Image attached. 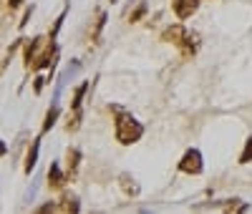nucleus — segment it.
<instances>
[{
	"label": "nucleus",
	"instance_id": "25",
	"mask_svg": "<svg viewBox=\"0 0 252 214\" xmlns=\"http://www.w3.org/2000/svg\"><path fill=\"white\" fill-rule=\"evenodd\" d=\"M109 3H116V0H109Z\"/></svg>",
	"mask_w": 252,
	"mask_h": 214
},
{
	"label": "nucleus",
	"instance_id": "4",
	"mask_svg": "<svg viewBox=\"0 0 252 214\" xmlns=\"http://www.w3.org/2000/svg\"><path fill=\"white\" fill-rule=\"evenodd\" d=\"M172 10L179 20H187L199 10V0H172Z\"/></svg>",
	"mask_w": 252,
	"mask_h": 214
},
{
	"label": "nucleus",
	"instance_id": "14",
	"mask_svg": "<svg viewBox=\"0 0 252 214\" xmlns=\"http://www.w3.org/2000/svg\"><path fill=\"white\" fill-rule=\"evenodd\" d=\"M89 91V81H81L76 86V91H73V98H71V109H81V103H83V96H86Z\"/></svg>",
	"mask_w": 252,
	"mask_h": 214
},
{
	"label": "nucleus",
	"instance_id": "21",
	"mask_svg": "<svg viewBox=\"0 0 252 214\" xmlns=\"http://www.w3.org/2000/svg\"><path fill=\"white\" fill-rule=\"evenodd\" d=\"M31 15H33V5H31V8H26V15H23V20H20V23H18V28H20V31H23V28L28 26V20H31Z\"/></svg>",
	"mask_w": 252,
	"mask_h": 214
},
{
	"label": "nucleus",
	"instance_id": "7",
	"mask_svg": "<svg viewBox=\"0 0 252 214\" xmlns=\"http://www.w3.org/2000/svg\"><path fill=\"white\" fill-rule=\"evenodd\" d=\"M199 46H202L199 33H194V31H187V35H184V40H182L179 51H182V56H184V58H192V56L199 51Z\"/></svg>",
	"mask_w": 252,
	"mask_h": 214
},
{
	"label": "nucleus",
	"instance_id": "5",
	"mask_svg": "<svg viewBox=\"0 0 252 214\" xmlns=\"http://www.w3.org/2000/svg\"><path fill=\"white\" fill-rule=\"evenodd\" d=\"M56 53H58V46H56V40H51V38H48L46 48H43V53L38 56V61L33 63V68H31V71H40V68H48L51 63L56 61Z\"/></svg>",
	"mask_w": 252,
	"mask_h": 214
},
{
	"label": "nucleus",
	"instance_id": "23",
	"mask_svg": "<svg viewBox=\"0 0 252 214\" xmlns=\"http://www.w3.org/2000/svg\"><path fill=\"white\" fill-rule=\"evenodd\" d=\"M20 5H23V0H8V10H15Z\"/></svg>",
	"mask_w": 252,
	"mask_h": 214
},
{
	"label": "nucleus",
	"instance_id": "24",
	"mask_svg": "<svg viewBox=\"0 0 252 214\" xmlns=\"http://www.w3.org/2000/svg\"><path fill=\"white\" fill-rule=\"evenodd\" d=\"M8 154V146H5V141H0V156H5Z\"/></svg>",
	"mask_w": 252,
	"mask_h": 214
},
{
	"label": "nucleus",
	"instance_id": "3",
	"mask_svg": "<svg viewBox=\"0 0 252 214\" xmlns=\"http://www.w3.org/2000/svg\"><path fill=\"white\" fill-rule=\"evenodd\" d=\"M46 43H48V38H43V35H38V38H33V40H28V43H26V48H23V58H26V68H28V71L33 68V63L38 61V56L43 53Z\"/></svg>",
	"mask_w": 252,
	"mask_h": 214
},
{
	"label": "nucleus",
	"instance_id": "13",
	"mask_svg": "<svg viewBox=\"0 0 252 214\" xmlns=\"http://www.w3.org/2000/svg\"><path fill=\"white\" fill-rule=\"evenodd\" d=\"M58 116H61V109H58V103H53L51 109L46 111V119H43V128H40V131H51V128L56 126V121H58Z\"/></svg>",
	"mask_w": 252,
	"mask_h": 214
},
{
	"label": "nucleus",
	"instance_id": "20",
	"mask_svg": "<svg viewBox=\"0 0 252 214\" xmlns=\"http://www.w3.org/2000/svg\"><path fill=\"white\" fill-rule=\"evenodd\" d=\"M48 78H43V76H35L33 78V93H40V91H43V83H46Z\"/></svg>",
	"mask_w": 252,
	"mask_h": 214
},
{
	"label": "nucleus",
	"instance_id": "8",
	"mask_svg": "<svg viewBox=\"0 0 252 214\" xmlns=\"http://www.w3.org/2000/svg\"><path fill=\"white\" fill-rule=\"evenodd\" d=\"M184 35H187V28L177 23V26H169V28L161 33V40H164V43H174V46H182Z\"/></svg>",
	"mask_w": 252,
	"mask_h": 214
},
{
	"label": "nucleus",
	"instance_id": "6",
	"mask_svg": "<svg viewBox=\"0 0 252 214\" xmlns=\"http://www.w3.org/2000/svg\"><path fill=\"white\" fill-rule=\"evenodd\" d=\"M71 179H68V174L61 169V164H51V169H48V186L53 189V191H58V189H63Z\"/></svg>",
	"mask_w": 252,
	"mask_h": 214
},
{
	"label": "nucleus",
	"instance_id": "16",
	"mask_svg": "<svg viewBox=\"0 0 252 214\" xmlns=\"http://www.w3.org/2000/svg\"><path fill=\"white\" fill-rule=\"evenodd\" d=\"M106 13H98V18H96V26H94V31H91V40H98L101 38V31H103V26H106Z\"/></svg>",
	"mask_w": 252,
	"mask_h": 214
},
{
	"label": "nucleus",
	"instance_id": "11",
	"mask_svg": "<svg viewBox=\"0 0 252 214\" xmlns=\"http://www.w3.org/2000/svg\"><path fill=\"white\" fill-rule=\"evenodd\" d=\"M38 152H40V139H33L28 154H26V166H23L26 174H31V171L35 169V164H38Z\"/></svg>",
	"mask_w": 252,
	"mask_h": 214
},
{
	"label": "nucleus",
	"instance_id": "17",
	"mask_svg": "<svg viewBox=\"0 0 252 214\" xmlns=\"http://www.w3.org/2000/svg\"><path fill=\"white\" fill-rule=\"evenodd\" d=\"M250 161H252V136L245 141V149L240 154V164H250Z\"/></svg>",
	"mask_w": 252,
	"mask_h": 214
},
{
	"label": "nucleus",
	"instance_id": "22",
	"mask_svg": "<svg viewBox=\"0 0 252 214\" xmlns=\"http://www.w3.org/2000/svg\"><path fill=\"white\" fill-rule=\"evenodd\" d=\"M35 212H38V214H46V212H56V204H53V202H51V204H43V207H38Z\"/></svg>",
	"mask_w": 252,
	"mask_h": 214
},
{
	"label": "nucleus",
	"instance_id": "10",
	"mask_svg": "<svg viewBox=\"0 0 252 214\" xmlns=\"http://www.w3.org/2000/svg\"><path fill=\"white\" fill-rule=\"evenodd\" d=\"M119 186L124 189L126 197H139V191H141L139 182H136L131 174H121V177H119Z\"/></svg>",
	"mask_w": 252,
	"mask_h": 214
},
{
	"label": "nucleus",
	"instance_id": "18",
	"mask_svg": "<svg viewBox=\"0 0 252 214\" xmlns=\"http://www.w3.org/2000/svg\"><path fill=\"white\" fill-rule=\"evenodd\" d=\"M63 20H66V10H63V13L56 18V23H53L51 33H48V38H51V40H56V35H58V31H61V26H63Z\"/></svg>",
	"mask_w": 252,
	"mask_h": 214
},
{
	"label": "nucleus",
	"instance_id": "12",
	"mask_svg": "<svg viewBox=\"0 0 252 214\" xmlns=\"http://www.w3.org/2000/svg\"><path fill=\"white\" fill-rule=\"evenodd\" d=\"M81 119H83V111H81V109H71V111H68V116H66V131H68V134L78 131Z\"/></svg>",
	"mask_w": 252,
	"mask_h": 214
},
{
	"label": "nucleus",
	"instance_id": "19",
	"mask_svg": "<svg viewBox=\"0 0 252 214\" xmlns=\"http://www.w3.org/2000/svg\"><path fill=\"white\" fill-rule=\"evenodd\" d=\"M144 13H146V3H139V8H134V10L129 13V20H131V23H136V20L144 18Z\"/></svg>",
	"mask_w": 252,
	"mask_h": 214
},
{
	"label": "nucleus",
	"instance_id": "9",
	"mask_svg": "<svg viewBox=\"0 0 252 214\" xmlns=\"http://www.w3.org/2000/svg\"><path fill=\"white\" fill-rule=\"evenodd\" d=\"M78 166H81V152L76 146H68V152H66V174H68V179L76 177Z\"/></svg>",
	"mask_w": 252,
	"mask_h": 214
},
{
	"label": "nucleus",
	"instance_id": "2",
	"mask_svg": "<svg viewBox=\"0 0 252 214\" xmlns=\"http://www.w3.org/2000/svg\"><path fill=\"white\" fill-rule=\"evenodd\" d=\"M202 169H204V161H202V154H199V149H187L182 161H179V171H184V174H202Z\"/></svg>",
	"mask_w": 252,
	"mask_h": 214
},
{
	"label": "nucleus",
	"instance_id": "15",
	"mask_svg": "<svg viewBox=\"0 0 252 214\" xmlns=\"http://www.w3.org/2000/svg\"><path fill=\"white\" fill-rule=\"evenodd\" d=\"M61 202L63 204H56V212H78L81 209V204H78L76 197H63Z\"/></svg>",
	"mask_w": 252,
	"mask_h": 214
},
{
	"label": "nucleus",
	"instance_id": "1",
	"mask_svg": "<svg viewBox=\"0 0 252 214\" xmlns=\"http://www.w3.org/2000/svg\"><path fill=\"white\" fill-rule=\"evenodd\" d=\"M119 111V109H116ZM114 134H116V141L124 144V146H131L141 139L144 134V126L141 121H136L131 114H126V111H119L116 121H114Z\"/></svg>",
	"mask_w": 252,
	"mask_h": 214
}]
</instances>
